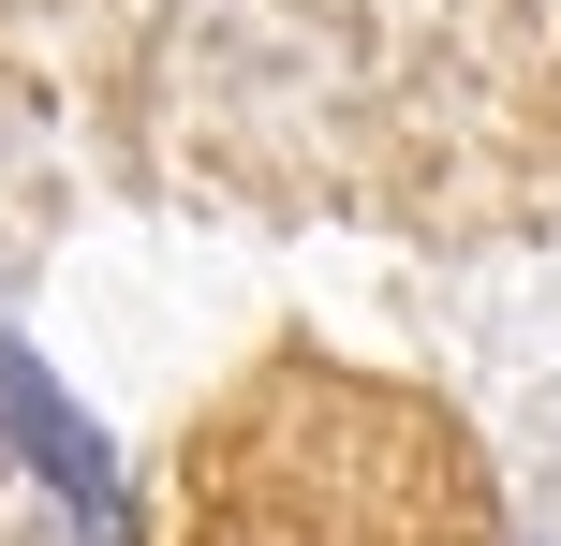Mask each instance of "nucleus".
Wrapping results in <instances>:
<instances>
[{
    "label": "nucleus",
    "mask_w": 561,
    "mask_h": 546,
    "mask_svg": "<svg viewBox=\"0 0 561 546\" xmlns=\"http://www.w3.org/2000/svg\"><path fill=\"white\" fill-rule=\"evenodd\" d=\"M0 399H15V414H30V443H45V458H59V488H75V502H104V443H89V429H75V414H59V399H45V384H30V370H15V355H0Z\"/></svg>",
    "instance_id": "1"
}]
</instances>
